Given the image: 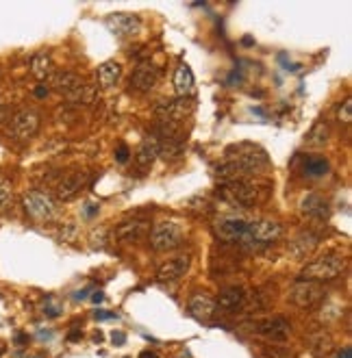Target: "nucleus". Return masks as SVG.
<instances>
[{"instance_id": "1", "label": "nucleus", "mask_w": 352, "mask_h": 358, "mask_svg": "<svg viewBox=\"0 0 352 358\" xmlns=\"http://www.w3.org/2000/svg\"><path fill=\"white\" fill-rule=\"evenodd\" d=\"M346 269V258L337 252L322 254L314 258L311 263H307L300 271V278L309 282H331L335 278H340Z\"/></svg>"}, {"instance_id": "2", "label": "nucleus", "mask_w": 352, "mask_h": 358, "mask_svg": "<svg viewBox=\"0 0 352 358\" xmlns=\"http://www.w3.org/2000/svg\"><path fill=\"white\" fill-rule=\"evenodd\" d=\"M218 196L233 206H254L256 202L265 200L267 189H263L254 181H233V183H222L218 187Z\"/></svg>"}, {"instance_id": "3", "label": "nucleus", "mask_w": 352, "mask_h": 358, "mask_svg": "<svg viewBox=\"0 0 352 358\" xmlns=\"http://www.w3.org/2000/svg\"><path fill=\"white\" fill-rule=\"evenodd\" d=\"M50 87L63 93L72 104H87L91 102V91L85 80L74 72H55L50 78Z\"/></svg>"}, {"instance_id": "4", "label": "nucleus", "mask_w": 352, "mask_h": 358, "mask_svg": "<svg viewBox=\"0 0 352 358\" xmlns=\"http://www.w3.org/2000/svg\"><path fill=\"white\" fill-rule=\"evenodd\" d=\"M283 235V226L276 219H250L248 222V232H246V239H243V247H263L278 241Z\"/></svg>"}, {"instance_id": "5", "label": "nucleus", "mask_w": 352, "mask_h": 358, "mask_svg": "<svg viewBox=\"0 0 352 358\" xmlns=\"http://www.w3.org/2000/svg\"><path fill=\"white\" fill-rule=\"evenodd\" d=\"M22 206L26 215L35 219V222H50V219L57 217V202L46 191H26L22 198Z\"/></svg>"}, {"instance_id": "6", "label": "nucleus", "mask_w": 352, "mask_h": 358, "mask_svg": "<svg viewBox=\"0 0 352 358\" xmlns=\"http://www.w3.org/2000/svg\"><path fill=\"white\" fill-rule=\"evenodd\" d=\"M185 241V230L176 222H159L151 230V247L155 252H170L181 247Z\"/></svg>"}, {"instance_id": "7", "label": "nucleus", "mask_w": 352, "mask_h": 358, "mask_svg": "<svg viewBox=\"0 0 352 358\" xmlns=\"http://www.w3.org/2000/svg\"><path fill=\"white\" fill-rule=\"evenodd\" d=\"M250 219L241 215H222L213 222V235L224 243H243Z\"/></svg>"}, {"instance_id": "8", "label": "nucleus", "mask_w": 352, "mask_h": 358, "mask_svg": "<svg viewBox=\"0 0 352 358\" xmlns=\"http://www.w3.org/2000/svg\"><path fill=\"white\" fill-rule=\"evenodd\" d=\"M252 330L259 337L272 341V343H285L292 335V326L285 317L280 315H274V317H265L252 324Z\"/></svg>"}, {"instance_id": "9", "label": "nucleus", "mask_w": 352, "mask_h": 358, "mask_svg": "<svg viewBox=\"0 0 352 358\" xmlns=\"http://www.w3.org/2000/svg\"><path fill=\"white\" fill-rule=\"evenodd\" d=\"M287 298H289L292 304H296L298 309H311L324 298V291H322V284H318V282L300 280L289 289Z\"/></svg>"}, {"instance_id": "10", "label": "nucleus", "mask_w": 352, "mask_h": 358, "mask_svg": "<svg viewBox=\"0 0 352 358\" xmlns=\"http://www.w3.org/2000/svg\"><path fill=\"white\" fill-rule=\"evenodd\" d=\"M9 131L11 135L16 137L20 142H26L31 139V137L37 135L39 131V115L31 109H24V111H18L16 115L11 118V124H9Z\"/></svg>"}, {"instance_id": "11", "label": "nucleus", "mask_w": 352, "mask_h": 358, "mask_svg": "<svg viewBox=\"0 0 352 358\" xmlns=\"http://www.w3.org/2000/svg\"><path fill=\"white\" fill-rule=\"evenodd\" d=\"M104 24L118 37H135L142 33V20L140 16H133V13H111L104 20Z\"/></svg>"}, {"instance_id": "12", "label": "nucleus", "mask_w": 352, "mask_h": 358, "mask_svg": "<svg viewBox=\"0 0 352 358\" xmlns=\"http://www.w3.org/2000/svg\"><path fill=\"white\" fill-rule=\"evenodd\" d=\"M87 183H89L87 172H72V174L63 176L61 181L57 183L55 196L61 202H70V200H74L80 194V191L87 187Z\"/></svg>"}, {"instance_id": "13", "label": "nucleus", "mask_w": 352, "mask_h": 358, "mask_svg": "<svg viewBox=\"0 0 352 358\" xmlns=\"http://www.w3.org/2000/svg\"><path fill=\"white\" fill-rule=\"evenodd\" d=\"M157 80H159V70H157V67L153 63H140L138 67H135V72L131 74L129 85L135 91L148 93V91L155 89Z\"/></svg>"}, {"instance_id": "14", "label": "nucleus", "mask_w": 352, "mask_h": 358, "mask_svg": "<svg viewBox=\"0 0 352 358\" xmlns=\"http://www.w3.org/2000/svg\"><path fill=\"white\" fill-rule=\"evenodd\" d=\"M192 111H194V102L189 98H176V100H168V102H161L155 107L157 118L170 120V122H181Z\"/></svg>"}, {"instance_id": "15", "label": "nucleus", "mask_w": 352, "mask_h": 358, "mask_svg": "<svg viewBox=\"0 0 352 358\" xmlns=\"http://www.w3.org/2000/svg\"><path fill=\"white\" fill-rule=\"evenodd\" d=\"M189 265H192V256H189V254L174 256V258L166 260V263L157 269V280L159 282H174V280H179V278H183L185 273H187Z\"/></svg>"}, {"instance_id": "16", "label": "nucleus", "mask_w": 352, "mask_h": 358, "mask_svg": "<svg viewBox=\"0 0 352 358\" xmlns=\"http://www.w3.org/2000/svg\"><path fill=\"white\" fill-rule=\"evenodd\" d=\"M187 309L192 313V317L205 324H209L215 315H218V304H215V300L209 298L207 293H194L187 302Z\"/></svg>"}, {"instance_id": "17", "label": "nucleus", "mask_w": 352, "mask_h": 358, "mask_svg": "<svg viewBox=\"0 0 352 358\" xmlns=\"http://www.w3.org/2000/svg\"><path fill=\"white\" fill-rule=\"evenodd\" d=\"M300 213L302 215H307V217H311V219H329V215H331V209H329V202L324 200L322 196H318V194H305L302 198H300Z\"/></svg>"}, {"instance_id": "18", "label": "nucleus", "mask_w": 352, "mask_h": 358, "mask_svg": "<svg viewBox=\"0 0 352 358\" xmlns=\"http://www.w3.org/2000/svg\"><path fill=\"white\" fill-rule=\"evenodd\" d=\"M318 243H320V237L316 235V232L302 230V232H298V235L289 241L287 250H289V254L296 256V258H307L311 252L316 250Z\"/></svg>"}, {"instance_id": "19", "label": "nucleus", "mask_w": 352, "mask_h": 358, "mask_svg": "<svg viewBox=\"0 0 352 358\" xmlns=\"http://www.w3.org/2000/svg\"><path fill=\"white\" fill-rule=\"evenodd\" d=\"M159 157V139L155 135H148L142 139L138 153H135V161L142 170H148L155 163V159Z\"/></svg>"}, {"instance_id": "20", "label": "nucleus", "mask_w": 352, "mask_h": 358, "mask_svg": "<svg viewBox=\"0 0 352 358\" xmlns=\"http://www.w3.org/2000/svg\"><path fill=\"white\" fill-rule=\"evenodd\" d=\"M146 232V222L144 219H129V222H122L113 230V239L120 243H131L135 239H140Z\"/></svg>"}, {"instance_id": "21", "label": "nucleus", "mask_w": 352, "mask_h": 358, "mask_svg": "<svg viewBox=\"0 0 352 358\" xmlns=\"http://www.w3.org/2000/svg\"><path fill=\"white\" fill-rule=\"evenodd\" d=\"M29 70L31 74L37 78V80H46L50 78L52 74H55V61H52V57L48 52H35L31 57V63H29Z\"/></svg>"}, {"instance_id": "22", "label": "nucleus", "mask_w": 352, "mask_h": 358, "mask_svg": "<svg viewBox=\"0 0 352 358\" xmlns=\"http://www.w3.org/2000/svg\"><path fill=\"white\" fill-rule=\"evenodd\" d=\"M243 300H246V291H243L241 287H228L220 293L218 298V311H224V313H233L237 309L243 306Z\"/></svg>"}, {"instance_id": "23", "label": "nucleus", "mask_w": 352, "mask_h": 358, "mask_svg": "<svg viewBox=\"0 0 352 358\" xmlns=\"http://www.w3.org/2000/svg\"><path fill=\"white\" fill-rule=\"evenodd\" d=\"M194 85H196V80H194L192 67L187 63H181L174 72V89L179 93V98H187V96L194 91Z\"/></svg>"}, {"instance_id": "24", "label": "nucleus", "mask_w": 352, "mask_h": 358, "mask_svg": "<svg viewBox=\"0 0 352 358\" xmlns=\"http://www.w3.org/2000/svg\"><path fill=\"white\" fill-rule=\"evenodd\" d=\"M120 76H122V65L118 61H104L102 65H98L96 78L100 87H113L120 80Z\"/></svg>"}, {"instance_id": "25", "label": "nucleus", "mask_w": 352, "mask_h": 358, "mask_svg": "<svg viewBox=\"0 0 352 358\" xmlns=\"http://www.w3.org/2000/svg\"><path fill=\"white\" fill-rule=\"evenodd\" d=\"M309 350L311 354H314L316 358H324L331 350H333V339L329 333H324V330H320V333H316L314 337L309 339Z\"/></svg>"}, {"instance_id": "26", "label": "nucleus", "mask_w": 352, "mask_h": 358, "mask_svg": "<svg viewBox=\"0 0 352 358\" xmlns=\"http://www.w3.org/2000/svg\"><path fill=\"white\" fill-rule=\"evenodd\" d=\"M302 172L309 178H320V176H327L331 172V165L324 157H307L305 165H302Z\"/></svg>"}, {"instance_id": "27", "label": "nucleus", "mask_w": 352, "mask_h": 358, "mask_svg": "<svg viewBox=\"0 0 352 358\" xmlns=\"http://www.w3.org/2000/svg\"><path fill=\"white\" fill-rule=\"evenodd\" d=\"M329 135H331V128L327 122H318L314 128L309 131L307 135V144L309 146H324L329 142Z\"/></svg>"}, {"instance_id": "28", "label": "nucleus", "mask_w": 352, "mask_h": 358, "mask_svg": "<svg viewBox=\"0 0 352 358\" xmlns=\"http://www.w3.org/2000/svg\"><path fill=\"white\" fill-rule=\"evenodd\" d=\"M159 155L164 159H181L183 157L181 139H159Z\"/></svg>"}, {"instance_id": "29", "label": "nucleus", "mask_w": 352, "mask_h": 358, "mask_svg": "<svg viewBox=\"0 0 352 358\" xmlns=\"http://www.w3.org/2000/svg\"><path fill=\"white\" fill-rule=\"evenodd\" d=\"M13 202V191L7 178H0V213H5Z\"/></svg>"}, {"instance_id": "30", "label": "nucleus", "mask_w": 352, "mask_h": 358, "mask_svg": "<svg viewBox=\"0 0 352 358\" xmlns=\"http://www.w3.org/2000/svg\"><path fill=\"white\" fill-rule=\"evenodd\" d=\"M337 118H340V122H344V124H350V120H352V102H350V98L340 104V109H337Z\"/></svg>"}, {"instance_id": "31", "label": "nucleus", "mask_w": 352, "mask_h": 358, "mask_svg": "<svg viewBox=\"0 0 352 358\" xmlns=\"http://www.w3.org/2000/svg\"><path fill=\"white\" fill-rule=\"evenodd\" d=\"M129 155H131L129 146H126V144H120L118 150H116V161H118V163H126V161H129Z\"/></svg>"}, {"instance_id": "32", "label": "nucleus", "mask_w": 352, "mask_h": 358, "mask_svg": "<svg viewBox=\"0 0 352 358\" xmlns=\"http://www.w3.org/2000/svg\"><path fill=\"white\" fill-rule=\"evenodd\" d=\"M263 358H292V354H287L285 350L280 348H270L263 352Z\"/></svg>"}, {"instance_id": "33", "label": "nucleus", "mask_w": 352, "mask_h": 358, "mask_svg": "<svg viewBox=\"0 0 352 358\" xmlns=\"http://www.w3.org/2000/svg\"><path fill=\"white\" fill-rule=\"evenodd\" d=\"M44 315H46V317H59V315H61V309L59 306H52L50 304V295L44 302Z\"/></svg>"}, {"instance_id": "34", "label": "nucleus", "mask_w": 352, "mask_h": 358, "mask_svg": "<svg viewBox=\"0 0 352 358\" xmlns=\"http://www.w3.org/2000/svg\"><path fill=\"white\" fill-rule=\"evenodd\" d=\"M94 317L104 322V320H118V315L116 313H107V311H96V313H94Z\"/></svg>"}, {"instance_id": "35", "label": "nucleus", "mask_w": 352, "mask_h": 358, "mask_svg": "<svg viewBox=\"0 0 352 358\" xmlns=\"http://www.w3.org/2000/svg\"><path fill=\"white\" fill-rule=\"evenodd\" d=\"M335 358H352V348H350V346L342 348L340 352L335 354Z\"/></svg>"}, {"instance_id": "36", "label": "nucleus", "mask_w": 352, "mask_h": 358, "mask_svg": "<svg viewBox=\"0 0 352 358\" xmlns=\"http://www.w3.org/2000/svg\"><path fill=\"white\" fill-rule=\"evenodd\" d=\"M100 211V204H87V209H85V215L91 217V215H96Z\"/></svg>"}, {"instance_id": "37", "label": "nucleus", "mask_w": 352, "mask_h": 358, "mask_svg": "<svg viewBox=\"0 0 352 358\" xmlns=\"http://www.w3.org/2000/svg\"><path fill=\"white\" fill-rule=\"evenodd\" d=\"M35 96H37V98H46V96H48V87L46 85L35 87Z\"/></svg>"}, {"instance_id": "38", "label": "nucleus", "mask_w": 352, "mask_h": 358, "mask_svg": "<svg viewBox=\"0 0 352 358\" xmlns=\"http://www.w3.org/2000/svg\"><path fill=\"white\" fill-rule=\"evenodd\" d=\"M140 358H159L155 352H151V350H144L142 354H140Z\"/></svg>"}, {"instance_id": "39", "label": "nucleus", "mask_w": 352, "mask_h": 358, "mask_svg": "<svg viewBox=\"0 0 352 358\" xmlns=\"http://www.w3.org/2000/svg\"><path fill=\"white\" fill-rule=\"evenodd\" d=\"M76 339H80V333L78 330H72V333L67 335V341H76Z\"/></svg>"}, {"instance_id": "40", "label": "nucleus", "mask_w": 352, "mask_h": 358, "mask_svg": "<svg viewBox=\"0 0 352 358\" xmlns=\"http://www.w3.org/2000/svg\"><path fill=\"white\" fill-rule=\"evenodd\" d=\"M113 343H124V335H122V333H113Z\"/></svg>"}, {"instance_id": "41", "label": "nucleus", "mask_w": 352, "mask_h": 358, "mask_svg": "<svg viewBox=\"0 0 352 358\" xmlns=\"http://www.w3.org/2000/svg\"><path fill=\"white\" fill-rule=\"evenodd\" d=\"M91 300H94V302H102V300H104V295H102V293L98 291L96 295H91Z\"/></svg>"}, {"instance_id": "42", "label": "nucleus", "mask_w": 352, "mask_h": 358, "mask_svg": "<svg viewBox=\"0 0 352 358\" xmlns=\"http://www.w3.org/2000/svg\"><path fill=\"white\" fill-rule=\"evenodd\" d=\"M5 118V109L3 107H0V120H3Z\"/></svg>"}, {"instance_id": "43", "label": "nucleus", "mask_w": 352, "mask_h": 358, "mask_svg": "<svg viewBox=\"0 0 352 358\" xmlns=\"http://www.w3.org/2000/svg\"><path fill=\"white\" fill-rule=\"evenodd\" d=\"M24 358H42V356H24Z\"/></svg>"}, {"instance_id": "44", "label": "nucleus", "mask_w": 352, "mask_h": 358, "mask_svg": "<svg viewBox=\"0 0 352 358\" xmlns=\"http://www.w3.org/2000/svg\"><path fill=\"white\" fill-rule=\"evenodd\" d=\"M0 354H3V352H0Z\"/></svg>"}]
</instances>
